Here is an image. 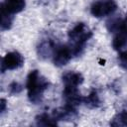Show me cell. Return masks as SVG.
<instances>
[{"label":"cell","mask_w":127,"mask_h":127,"mask_svg":"<svg viewBox=\"0 0 127 127\" xmlns=\"http://www.w3.org/2000/svg\"><path fill=\"white\" fill-rule=\"evenodd\" d=\"M114 34L115 35H114V38L112 40V47L115 50L119 51L127 44V34L121 29Z\"/></svg>","instance_id":"obj_11"},{"label":"cell","mask_w":127,"mask_h":127,"mask_svg":"<svg viewBox=\"0 0 127 127\" xmlns=\"http://www.w3.org/2000/svg\"><path fill=\"white\" fill-rule=\"evenodd\" d=\"M83 103H85L86 106L91 108L98 107L100 104V100L97 95V92L95 90H92L86 97H83Z\"/></svg>","instance_id":"obj_13"},{"label":"cell","mask_w":127,"mask_h":127,"mask_svg":"<svg viewBox=\"0 0 127 127\" xmlns=\"http://www.w3.org/2000/svg\"><path fill=\"white\" fill-rule=\"evenodd\" d=\"M63 97L65 101V104L73 107L83 102V96H81L77 86H64Z\"/></svg>","instance_id":"obj_6"},{"label":"cell","mask_w":127,"mask_h":127,"mask_svg":"<svg viewBox=\"0 0 127 127\" xmlns=\"http://www.w3.org/2000/svg\"><path fill=\"white\" fill-rule=\"evenodd\" d=\"M72 57H73V54L69 45L57 46L53 55V61L55 65L63 66V65H65L71 60Z\"/></svg>","instance_id":"obj_5"},{"label":"cell","mask_w":127,"mask_h":127,"mask_svg":"<svg viewBox=\"0 0 127 127\" xmlns=\"http://www.w3.org/2000/svg\"><path fill=\"white\" fill-rule=\"evenodd\" d=\"M25 6V0H4L1 3V13H5L12 16L23 11Z\"/></svg>","instance_id":"obj_7"},{"label":"cell","mask_w":127,"mask_h":127,"mask_svg":"<svg viewBox=\"0 0 127 127\" xmlns=\"http://www.w3.org/2000/svg\"><path fill=\"white\" fill-rule=\"evenodd\" d=\"M5 106H6L5 99H1V112H2V113L5 111Z\"/></svg>","instance_id":"obj_19"},{"label":"cell","mask_w":127,"mask_h":127,"mask_svg":"<svg viewBox=\"0 0 127 127\" xmlns=\"http://www.w3.org/2000/svg\"><path fill=\"white\" fill-rule=\"evenodd\" d=\"M49 81L43 76L38 69H33L27 76L26 87L28 91V98L32 103H39L44 95V92L49 87Z\"/></svg>","instance_id":"obj_1"},{"label":"cell","mask_w":127,"mask_h":127,"mask_svg":"<svg viewBox=\"0 0 127 127\" xmlns=\"http://www.w3.org/2000/svg\"><path fill=\"white\" fill-rule=\"evenodd\" d=\"M24 64V58L18 52H10L6 54L1 63V70L2 72L6 70H13L20 68Z\"/></svg>","instance_id":"obj_4"},{"label":"cell","mask_w":127,"mask_h":127,"mask_svg":"<svg viewBox=\"0 0 127 127\" xmlns=\"http://www.w3.org/2000/svg\"><path fill=\"white\" fill-rule=\"evenodd\" d=\"M126 15H127V13H126Z\"/></svg>","instance_id":"obj_20"},{"label":"cell","mask_w":127,"mask_h":127,"mask_svg":"<svg viewBox=\"0 0 127 127\" xmlns=\"http://www.w3.org/2000/svg\"><path fill=\"white\" fill-rule=\"evenodd\" d=\"M13 23V16L1 13V30H9Z\"/></svg>","instance_id":"obj_15"},{"label":"cell","mask_w":127,"mask_h":127,"mask_svg":"<svg viewBox=\"0 0 127 127\" xmlns=\"http://www.w3.org/2000/svg\"><path fill=\"white\" fill-rule=\"evenodd\" d=\"M92 37V32L84 23L76 24L68 32L69 47L73 56H78L82 53L85 44Z\"/></svg>","instance_id":"obj_2"},{"label":"cell","mask_w":127,"mask_h":127,"mask_svg":"<svg viewBox=\"0 0 127 127\" xmlns=\"http://www.w3.org/2000/svg\"><path fill=\"white\" fill-rule=\"evenodd\" d=\"M117 9V4L114 0H98L90 7V13L96 18H102L113 14Z\"/></svg>","instance_id":"obj_3"},{"label":"cell","mask_w":127,"mask_h":127,"mask_svg":"<svg viewBox=\"0 0 127 127\" xmlns=\"http://www.w3.org/2000/svg\"><path fill=\"white\" fill-rule=\"evenodd\" d=\"M56 48H57V45L53 41H51V40L45 41L40 44V46L38 48V55L42 59H47L49 57H53Z\"/></svg>","instance_id":"obj_10"},{"label":"cell","mask_w":127,"mask_h":127,"mask_svg":"<svg viewBox=\"0 0 127 127\" xmlns=\"http://www.w3.org/2000/svg\"><path fill=\"white\" fill-rule=\"evenodd\" d=\"M110 124L112 126H127V111L122 110L117 113L112 118Z\"/></svg>","instance_id":"obj_14"},{"label":"cell","mask_w":127,"mask_h":127,"mask_svg":"<svg viewBox=\"0 0 127 127\" xmlns=\"http://www.w3.org/2000/svg\"><path fill=\"white\" fill-rule=\"evenodd\" d=\"M118 62H119L120 65L123 68L127 69V51L122 52V53L119 54V56H118Z\"/></svg>","instance_id":"obj_16"},{"label":"cell","mask_w":127,"mask_h":127,"mask_svg":"<svg viewBox=\"0 0 127 127\" xmlns=\"http://www.w3.org/2000/svg\"><path fill=\"white\" fill-rule=\"evenodd\" d=\"M121 30H123L126 34H127V15H126V17H125V19H123L122 20V23H121V28H120Z\"/></svg>","instance_id":"obj_18"},{"label":"cell","mask_w":127,"mask_h":127,"mask_svg":"<svg viewBox=\"0 0 127 127\" xmlns=\"http://www.w3.org/2000/svg\"><path fill=\"white\" fill-rule=\"evenodd\" d=\"M53 116L58 120H72L76 116V111L73 106L65 104L64 107L55 109L53 112Z\"/></svg>","instance_id":"obj_8"},{"label":"cell","mask_w":127,"mask_h":127,"mask_svg":"<svg viewBox=\"0 0 127 127\" xmlns=\"http://www.w3.org/2000/svg\"><path fill=\"white\" fill-rule=\"evenodd\" d=\"M36 121L38 125H43V126H55L57 125V120L55 117L52 115H49L47 113L40 114L36 117Z\"/></svg>","instance_id":"obj_12"},{"label":"cell","mask_w":127,"mask_h":127,"mask_svg":"<svg viewBox=\"0 0 127 127\" xmlns=\"http://www.w3.org/2000/svg\"><path fill=\"white\" fill-rule=\"evenodd\" d=\"M63 83L64 86H77L82 83L83 76L80 72L74 70H68L64 72L62 76Z\"/></svg>","instance_id":"obj_9"},{"label":"cell","mask_w":127,"mask_h":127,"mask_svg":"<svg viewBox=\"0 0 127 127\" xmlns=\"http://www.w3.org/2000/svg\"><path fill=\"white\" fill-rule=\"evenodd\" d=\"M9 90H10V92L11 93H19L21 90H22V86L18 83V82H16V81H14V82H12L10 85H9Z\"/></svg>","instance_id":"obj_17"}]
</instances>
